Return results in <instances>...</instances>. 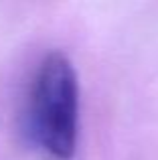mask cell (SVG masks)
I'll return each mask as SVG.
<instances>
[{
    "instance_id": "obj_1",
    "label": "cell",
    "mask_w": 158,
    "mask_h": 160,
    "mask_svg": "<svg viewBox=\"0 0 158 160\" xmlns=\"http://www.w3.org/2000/svg\"><path fill=\"white\" fill-rule=\"evenodd\" d=\"M27 120L41 150L57 160L73 158L79 136V79L65 53L51 51L39 63L28 91Z\"/></svg>"
}]
</instances>
